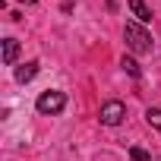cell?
<instances>
[{"instance_id": "obj_10", "label": "cell", "mask_w": 161, "mask_h": 161, "mask_svg": "<svg viewBox=\"0 0 161 161\" xmlns=\"http://www.w3.org/2000/svg\"><path fill=\"white\" fill-rule=\"evenodd\" d=\"M19 3H38V0H19Z\"/></svg>"}, {"instance_id": "obj_9", "label": "cell", "mask_w": 161, "mask_h": 161, "mask_svg": "<svg viewBox=\"0 0 161 161\" xmlns=\"http://www.w3.org/2000/svg\"><path fill=\"white\" fill-rule=\"evenodd\" d=\"M130 158H133V161H152V155H148L145 148H130Z\"/></svg>"}, {"instance_id": "obj_4", "label": "cell", "mask_w": 161, "mask_h": 161, "mask_svg": "<svg viewBox=\"0 0 161 161\" xmlns=\"http://www.w3.org/2000/svg\"><path fill=\"white\" fill-rule=\"evenodd\" d=\"M38 66H41L38 60H29V63H22V66L16 69V82H22V86H25V82H32V79L38 76Z\"/></svg>"}, {"instance_id": "obj_8", "label": "cell", "mask_w": 161, "mask_h": 161, "mask_svg": "<svg viewBox=\"0 0 161 161\" xmlns=\"http://www.w3.org/2000/svg\"><path fill=\"white\" fill-rule=\"evenodd\" d=\"M145 120H148V126H155L161 133V108H148L145 111Z\"/></svg>"}, {"instance_id": "obj_1", "label": "cell", "mask_w": 161, "mask_h": 161, "mask_svg": "<svg viewBox=\"0 0 161 161\" xmlns=\"http://www.w3.org/2000/svg\"><path fill=\"white\" fill-rule=\"evenodd\" d=\"M123 41L133 54H152V35L142 29V22H126L123 25Z\"/></svg>"}, {"instance_id": "obj_5", "label": "cell", "mask_w": 161, "mask_h": 161, "mask_svg": "<svg viewBox=\"0 0 161 161\" xmlns=\"http://www.w3.org/2000/svg\"><path fill=\"white\" fill-rule=\"evenodd\" d=\"M16 57H19V41L16 38H7L3 41V63L10 66V63H16Z\"/></svg>"}, {"instance_id": "obj_3", "label": "cell", "mask_w": 161, "mask_h": 161, "mask_svg": "<svg viewBox=\"0 0 161 161\" xmlns=\"http://www.w3.org/2000/svg\"><path fill=\"white\" fill-rule=\"evenodd\" d=\"M123 117H126V104H123V101H104L101 111H98V120H101L104 126H120Z\"/></svg>"}, {"instance_id": "obj_6", "label": "cell", "mask_w": 161, "mask_h": 161, "mask_svg": "<svg viewBox=\"0 0 161 161\" xmlns=\"http://www.w3.org/2000/svg\"><path fill=\"white\" fill-rule=\"evenodd\" d=\"M130 10H133V16H136L139 22H148V19H152V10L145 7V0H130Z\"/></svg>"}, {"instance_id": "obj_7", "label": "cell", "mask_w": 161, "mask_h": 161, "mask_svg": "<svg viewBox=\"0 0 161 161\" xmlns=\"http://www.w3.org/2000/svg\"><path fill=\"white\" fill-rule=\"evenodd\" d=\"M120 66H123V73H130L133 79H139V76H142V73H139V63H136L133 57H123V60H120Z\"/></svg>"}, {"instance_id": "obj_2", "label": "cell", "mask_w": 161, "mask_h": 161, "mask_svg": "<svg viewBox=\"0 0 161 161\" xmlns=\"http://www.w3.org/2000/svg\"><path fill=\"white\" fill-rule=\"evenodd\" d=\"M35 108H38V114L54 117V114H60V111L66 108V95H63V92H57V89H47V92H41V95H38Z\"/></svg>"}]
</instances>
